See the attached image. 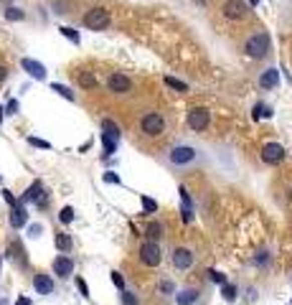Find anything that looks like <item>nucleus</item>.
Returning a JSON list of instances; mask_svg holds the SVG:
<instances>
[{
  "label": "nucleus",
  "instance_id": "nucleus-20",
  "mask_svg": "<svg viewBox=\"0 0 292 305\" xmlns=\"http://www.w3.org/2000/svg\"><path fill=\"white\" fill-rule=\"evenodd\" d=\"M102 142H104V158H109L112 152H114V147H117V137H112V135H102Z\"/></svg>",
  "mask_w": 292,
  "mask_h": 305
},
{
  "label": "nucleus",
  "instance_id": "nucleus-13",
  "mask_svg": "<svg viewBox=\"0 0 292 305\" xmlns=\"http://www.w3.org/2000/svg\"><path fill=\"white\" fill-rule=\"evenodd\" d=\"M26 204H16L13 206V211H11V226L13 229H21V226H26V221H28V214H26V209H23Z\"/></svg>",
  "mask_w": 292,
  "mask_h": 305
},
{
  "label": "nucleus",
  "instance_id": "nucleus-15",
  "mask_svg": "<svg viewBox=\"0 0 292 305\" xmlns=\"http://www.w3.org/2000/svg\"><path fill=\"white\" fill-rule=\"evenodd\" d=\"M33 287H36V292H41V295L54 292V282H51L49 275H36V277H33Z\"/></svg>",
  "mask_w": 292,
  "mask_h": 305
},
{
  "label": "nucleus",
  "instance_id": "nucleus-1",
  "mask_svg": "<svg viewBox=\"0 0 292 305\" xmlns=\"http://www.w3.org/2000/svg\"><path fill=\"white\" fill-rule=\"evenodd\" d=\"M246 54L252 56V59H264L269 54V36L267 33H254V36H249L246 38V44H244Z\"/></svg>",
  "mask_w": 292,
  "mask_h": 305
},
{
  "label": "nucleus",
  "instance_id": "nucleus-22",
  "mask_svg": "<svg viewBox=\"0 0 292 305\" xmlns=\"http://www.w3.org/2000/svg\"><path fill=\"white\" fill-rule=\"evenodd\" d=\"M56 247H59L61 252H69V249H71V237H69V234H56Z\"/></svg>",
  "mask_w": 292,
  "mask_h": 305
},
{
  "label": "nucleus",
  "instance_id": "nucleus-18",
  "mask_svg": "<svg viewBox=\"0 0 292 305\" xmlns=\"http://www.w3.org/2000/svg\"><path fill=\"white\" fill-rule=\"evenodd\" d=\"M196 300H198V290H191V287L183 290L181 295H176V302H178V305H193Z\"/></svg>",
  "mask_w": 292,
  "mask_h": 305
},
{
  "label": "nucleus",
  "instance_id": "nucleus-3",
  "mask_svg": "<svg viewBox=\"0 0 292 305\" xmlns=\"http://www.w3.org/2000/svg\"><path fill=\"white\" fill-rule=\"evenodd\" d=\"M163 130H165V120H163V114L150 112V114H145V117H142V132H145V135L158 137V135H163Z\"/></svg>",
  "mask_w": 292,
  "mask_h": 305
},
{
  "label": "nucleus",
  "instance_id": "nucleus-42",
  "mask_svg": "<svg viewBox=\"0 0 292 305\" xmlns=\"http://www.w3.org/2000/svg\"><path fill=\"white\" fill-rule=\"evenodd\" d=\"M16 305H31V300H28V297H21V300H18Z\"/></svg>",
  "mask_w": 292,
  "mask_h": 305
},
{
  "label": "nucleus",
  "instance_id": "nucleus-25",
  "mask_svg": "<svg viewBox=\"0 0 292 305\" xmlns=\"http://www.w3.org/2000/svg\"><path fill=\"white\" fill-rule=\"evenodd\" d=\"M148 237H150L153 242L160 239V237H163V226H160V224H150V226H148Z\"/></svg>",
  "mask_w": 292,
  "mask_h": 305
},
{
  "label": "nucleus",
  "instance_id": "nucleus-39",
  "mask_svg": "<svg viewBox=\"0 0 292 305\" xmlns=\"http://www.w3.org/2000/svg\"><path fill=\"white\" fill-rule=\"evenodd\" d=\"M3 196H6V201H8L11 206H16V204H18V201L13 199V194H11V191H3Z\"/></svg>",
  "mask_w": 292,
  "mask_h": 305
},
{
  "label": "nucleus",
  "instance_id": "nucleus-37",
  "mask_svg": "<svg viewBox=\"0 0 292 305\" xmlns=\"http://www.w3.org/2000/svg\"><path fill=\"white\" fill-rule=\"evenodd\" d=\"M16 112H18V102H16V99H11V102H8V112H6V114H16Z\"/></svg>",
  "mask_w": 292,
  "mask_h": 305
},
{
  "label": "nucleus",
  "instance_id": "nucleus-9",
  "mask_svg": "<svg viewBox=\"0 0 292 305\" xmlns=\"http://www.w3.org/2000/svg\"><path fill=\"white\" fill-rule=\"evenodd\" d=\"M193 158H196V150L188 147V145H181V147H173V150H171V161H173L176 166H186V163H191Z\"/></svg>",
  "mask_w": 292,
  "mask_h": 305
},
{
  "label": "nucleus",
  "instance_id": "nucleus-17",
  "mask_svg": "<svg viewBox=\"0 0 292 305\" xmlns=\"http://www.w3.org/2000/svg\"><path fill=\"white\" fill-rule=\"evenodd\" d=\"M181 199H183V221L186 224H191L193 221V206H191V194H188V191L186 188H181Z\"/></svg>",
  "mask_w": 292,
  "mask_h": 305
},
{
  "label": "nucleus",
  "instance_id": "nucleus-27",
  "mask_svg": "<svg viewBox=\"0 0 292 305\" xmlns=\"http://www.w3.org/2000/svg\"><path fill=\"white\" fill-rule=\"evenodd\" d=\"M6 18H8V21H23V18H26V13H23V11H18V8H8V11H6Z\"/></svg>",
  "mask_w": 292,
  "mask_h": 305
},
{
  "label": "nucleus",
  "instance_id": "nucleus-43",
  "mask_svg": "<svg viewBox=\"0 0 292 305\" xmlns=\"http://www.w3.org/2000/svg\"><path fill=\"white\" fill-rule=\"evenodd\" d=\"M3 114H6V109H3V107H0V122H3Z\"/></svg>",
  "mask_w": 292,
  "mask_h": 305
},
{
  "label": "nucleus",
  "instance_id": "nucleus-35",
  "mask_svg": "<svg viewBox=\"0 0 292 305\" xmlns=\"http://www.w3.org/2000/svg\"><path fill=\"white\" fill-rule=\"evenodd\" d=\"M76 287H79V292L84 295V297L89 295V287H87V282H84V280H76Z\"/></svg>",
  "mask_w": 292,
  "mask_h": 305
},
{
  "label": "nucleus",
  "instance_id": "nucleus-14",
  "mask_svg": "<svg viewBox=\"0 0 292 305\" xmlns=\"http://www.w3.org/2000/svg\"><path fill=\"white\" fill-rule=\"evenodd\" d=\"M54 272H56L59 277L71 275V272H74V262H71L69 257H64V254H61V257H56V259H54Z\"/></svg>",
  "mask_w": 292,
  "mask_h": 305
},
{
  "label": "nucleus",
  "instance_id": "nucleus-23",
  "mask_svg": "<svg viewBox=\"0 0 292 305\" xmlns=\"http://www.w3.org/2000/svg\"><path fill=\"white\" fill-rule=\"evenodd\" d=\"M221 295H224V300H226V302H234V300H236V287L224 282V285H221Z\"/></svg>",
  "mask_w": 292,
  "mask_h": 305
},
{
  "label": "nucleus",
  "instance_id": "nucleus-10",
  "mask_svg": "<svg viewBox=\"0 0 292 305\" xmlns=\"http://www.w3.org/2000/svg\"><path fill=\"white\" fill-rule=\"evenodd\" d=\"M224 16L231 18V21H239L246 16V6L241 3V0H226L224 3Z\"/></svg>",
  "mask_w": 292,
  "mask_h": 305
},
{
  "label": "nucleus",
  "instance_id": "nucleus-44",
  "mask_svg": "<svg viewBox=\"0 0 292 305\" xmlns=\"http://www.w3.org/2000/svg\"><path fill=\"white\" fill-rule=\"evenodd\" d=\"M249 3H252V6H259V3H262V0H249Z\"/></svg>",
  "mask_w": 292,
  "mask_h": 305
},
{
  "label": "nucleus",
  "instance_id": "nucleus-36",
  "mask_svg": "<svg viewBox=\"0 0 292 305\" xmlns=\"http://www.w3.org/2000/svg\"><path fill=\"white\" fill-rule=\"evenodd\" d=\"M112 282H114L117 287H124V280H122V275H119V272H112Z\"/></svg>",
  "mask_w": 292,
  "mask_h": 305
},
{
  "label": "nucleus",
  "instance_id": "nucleus-2",
  "mask_svg": "<svg viewBox=\"0 0 292 305\" xmlns=\"http://www.w3.org/2000/svg\"><path fill=\"white\" fill-rule=\"evenodd\" d=\"M84 26L89 31H104L109 26V11L104 8H92L87 16H84Z\"/></svg>",
  "mask_w": 292,
  "mask_h": 305
},
{
  "label": "nucleus",
  "instance_id": "nucleus-26",
  "mask_svg": "<svg viewBox=\"0 0 292 305\" xmlns=\"http://www.w3.org/2000/svg\"><path fill=\"white\" fill-rule=\"evenodd\" d=\"M142 209H145L148 214H155V211H158V201L150 199V196H142Z\"/></svg>",
  "mask_w": 292,
  "mask_h": 305
},
{
  "label": "nucleus",
  "instance_id": "nucleus-8",
  "mask_svg": "<svg viewBox=\"0 0 292 305\" xmlns=\"http://www.w3.org/2000/svg\"><path fill=\"white\" fill-rule=\"evenodd\" d=\"M31 201H36L38 206H44L46 204V194H44V186H41L38 181L26 191V194H23V199H21V204H31Z\"/></svg>",
  "mask_w": 292,
  "mask_h": 305
},
{
  "label": "nucleus",
  "instance_id": "nucleus-33",
  "mask_svg": "<svg viewBox=\"0 0 292 305\" xmlns=\"http://www.w3.org/2000/svg\"><path fill=\"white\" fill-rule=\"evenodd\" d=\"M122 302L124 305H137V297L132 292H122Z\"/></svg>",
  "mask_w": 292,
  "mask_h": 305
},
{
  "label": "nucleus",
  "instance_id": "nucleus-16",
  "mask_svg": "<svg viewBox=\"0 0 292 305\" xmlns=\"http://www.w3.org/2000/svg\"><path fill=\"white\" fill-rule=\"evenodd\" d=\"M277 82H279V71H277V69H267V71L259 76V84H262L264 89H272V87H277Z\"/></svg>",
  "mask_w": 292,
  "mask_h": 305
},
{
  "label": "nucleus",
  "instance_id": "nucleus-19",
  "mask_svg": "<svg viewBox=\"0 0 292 305\" xmlns=\"http://www.w3.org/2000/svg\"><path fill=\"white\" fill-rule=\"evenodd\" d=\"M79 84L84 87V89H94V87H97V76H94L92 71H81V74H79Z\"/></svg>",
  "mask_w": 292,
  "mask_h": 305
},
{
  "label": "nucleus",
  "instance_id": "nucleus-38",
  "mask_svg": "<svg viewBox=\"0 0 292 305\" xmlns=\"http://www.w3.org/2000/svg\"><path fill=\"white\" fill-rule=\"evenodd\" d=\"M104 181L107 183H119V176L117 173H104Z\"/></svg>",
  "mask_w": 292,
  "mask_h": 305
},
{
  "label": "nucleus",
  "instance_id": "nucleus-28",
  "mask_svg": "<svg viewBox=\"0 0 292 305\" xmlns=\"http://www.w3.org/2000/svg\"><path fill=\"white\" fill-rule=\"evenodd\" d=\"M51 89H54V92H59V94H61L64 99H69V102H74V94H71V92H69V89H66L64 84H51Z\"/></svg>",
  "mask_w": 292,
  "mask_h": 305
},
{
  "label": "nucleus",
  "instance_id": "nucleus-30",
  "mask_svg": "<svg viewBox=\"0 0 292 305\" xmlns=\"http://www.w3.org/2000/svg\"><path fill=\"white\" fill-rule=\"evenodd\" d=\"M208 280L216 282V285H224L226 282V275L224 272H216V270H208Z\"/></svg>",
  "mask_w": 292,
  "mask_h": 305
},
{
  "label": "nucleus",
  "instance_id": "nucleus-34",
  "mask_svg": "<svg viewBox=\"0 0 292 305\" xmlns=\"http://www.w3.org/2000/svg\"><path fill=\"white\" fill-rule=\"evenodd\" d=\"M252 117H254V120H262V117H264V104H257V107L252 109Z\"/></svg>",
  "mask_w": 292,
  "mask_h": 305
},
{
  "label": "nucleus",
  "instance_id": "nucleus-29",
  "mask_svg": "<svg viewBox=\"0 0 292 305\" xmlns=\"http://www.w3.org/2000/svg\"><path fill=\"white\" fill-rule=\"evenodd\" d=\"M59 219H61V224H71V221H74V209H71V206H66V209H61V214H59Z\"/></svg>",
  "mask_w": 292,
  "mask_h": 305
},
{
  "label": "nucleus",
  "instance_id": "nucleus-6",
  "mask_svg": "<svg viewBox=\"0 0 292 305\" xmlns=\"http://www.w3.org/2000/svg\"><path fill=\"white\" fill-rule=\"evenodd\" d=\"M107 87L114 94H124V92L132 89V82H130V76H124V74H112L109 79H107Z\"/></svg>",
  "mask_w": 292,
  "mask_h": 305
},
{
  "label": "nucleus",
  "instance_id": "nucleus-21",
  "mask_svg": "<svg viewBox=\"0 0 292 305\" xmlns=\"http://www.w3.org/2000/svg\"><path fill=\"white\" fill-rule=\"evenodd\" d=\"M165 84H168L171 89H178V92H188V84L181 82V79H176V76H165Z\"/></svg>",
  "mask_w": 292,
  "mask_h": 305
},
{
  "label": "nucleus",
  "instance_id": "nucleus-24",
  "mask_svg": "<svg viewBox=\"0 0 292 305\" xmlns=\"http://www.w3.org/2000/svg\"><path fill=\"white\" fill-rule=\"evenodd\" d=\"M102 130H104L107 135H112V137H117V140H119V127H117L112 120H104V122H102Z\"/></svg>",
  "mask_w": 292,
  "mask_h": 305
},
{
  "label": "nucleus",
  "instance_id": "nucleus-31",
  "mask_svg": "<svg viewBox=\"0 0 292 305\" xmlns=\"http://www.w3.org/2000/svg\"><path fill=\"white\" fill-rule=\"evenodd\" d=\"M66 38H69V41H74V44H79V33L74 31V28H69V26H64V28H59Z\"/></svg>",
  "mask_w": 292,
  "mask_h": 305
},
{
  "label": "nucleus",
  "instance_id": "nucleus-11",
  "mask_svg": "<svg viewBox=\"0 0 292 305\" xmlns=\"http://www.w3.org/2000/svg\"><path fill=\"white\" fill-rule=\"evenodd\" d=\"M191 264H193V254H191V249L178 247V249L173 252V267H176V270H188Z\"/></svg>",
  "mask_w": 292,
  "mask_h": 305
},
{
  "label": "nucleus",
  "instance_id": "nucleus-40",
  "mask_svg": "<svg viewBox=\"0 0 292 305\" xmlns=\"http://www.w3.org/2000/svg\"><path fill=\"white\" fill-rule=\"evenodd\" d=\"M6 76H8V69H6L3 64H0V82H6Z\"/></svg>",
  "mask_w": 292,
  "mask_h": 305
},
{
  "label": "nucleus",
  "instance_id": "nucleus-12",
  "mask_svg": "<svg viewBox=\"0 0 292 305\" xmlns=\"http://www.w3.org/2000/svg\"><path fill=\"white\" fill-rule=\"evenodd\" d=\"M21 66L33 76V79H38V82H41V79H46V66H44V64H38V61H33V59H23Z\"/></svg>",
  "mask_w": 292,
  "mask_h": 305
},
{
  "label": "nucleus",
  "instance_id": "nucleus-32",
  "mask_svg": "<svg viewBox=\"0 0 292 305\" xmlns=\"http://www.w3.org/2000/svg\"><path fill=\"white\" fill-rule=\"evenodd\" d=\"M28 142H31L33 147H44V150H49V147H51L46 140H38V137H28Z\"/></svg>",
  "mask_w": 292,
  "mask_h": 305
},
{
  "label": "nucleus",
  "instance_id": "nucleus-5",
  "mask_svg": "<svg viewBox=\"0 0 292 305\" xmlns=\"http://www.w3.org/2000/svg\"><path fill=\"white\" fill-rule=\"evenodd\" d=\"M140 259H142V264H148V267H158L160 264V259H163V254H160V247L150 239V242H145L142 247H140Z\"/></svg>",
  "mask_w": 292,
  "mask_h": 305
},
{
  "label": "nucleus",
  "instance_id": "nucleus-4",
  "mask_svg": "<svg viewBox=\"0 0 292 305\" xmlns=\"http://www.w3.org/2000/svg\"><path fill=\"white\" fill-rule=\"evenodd\" d=\"M208 122H211V114H208V109L206 107H193L191 112H188V127L191 130H206L208 127Z\"/></svg>",
  "mask_w": 292,
  "mask_h": 305
},
{
  "label": "nucleus",
  "instance_id": "nucleus-41",
  "mask_svg": "<svg viewBox=\"0 0 292 305\" xmlns=\"http://www.w3.org/2000/svg\"><path fill=\"white\" fill-rule=\"evenodd\" d=\"M160 290H163V292H173V285H171V282H163Z\"/></svg>",
  "mask_w": 292,
  "mask_h": 305
},
{
  "label": "nucleus",
  "instance_id": "nucleus-7",
  "mask_svg": "<svg viewBox=\"0 0 292 305\" xmlns=\"http://www.w3.org/2000/svg\"><path fill=\"white\" fill-rule=\"evenodd\" d=\"M284 158V147L279 142H267L264 150H262V161L269 163V166H277L279 161Z\"/></svg>",
  "mask_w": 292,
  "mask_h": 305
}]
</instances>
